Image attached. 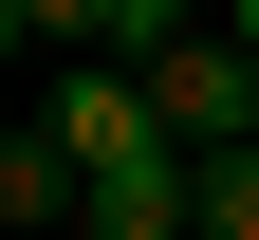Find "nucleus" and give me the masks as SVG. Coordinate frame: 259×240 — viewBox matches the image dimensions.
<instances>
[{"instance_id":"nucleus-1","label":"nucleus","mask_w":259,"mask_h":240,"mask_svg":"<svg viewBox=\"0 0 259 240\" xmlns=\"http://www.w3.org/2000/svg\"><path fill=\"white\" fill-rule=\"evenodd\" d=\"M130 74H148L167 148H259V37H241V19H185V37L130 56Z\"/></svg>"},{"instance_id":"nucleus-2","label":"nucleus","mask_w":259,"mask_h":240,"mask_svg":"<svg viewBox=\"0 0 259 240\" xmlns=\"http://www.w3.org/2000/svg\"><path fill=\"white\" fill-rule=\"evenodd\" d=\"M37 129H56V148L93 166V185H111V166H185V148H167V111H148V74H130V56H56V92H37Z\"/></svg>"},{"instance_id":"nucleus-3","label":"nucleus","mask_w":259,"mask_h":240,"mask_svg":"<svg viewBox=\"0 0 259 240\" xmlns=\"http://www.w3.org/2000/svg\"><path fill=\"white\" fill-rule=\"evenodd\" d=\"M74 240H204V148L185 166H111V185L74 203Z\"/></svg>"},{"instance_id":"nucleus-4","label":"nucleus","mask_w":259,"mask_h":240,"mask_svg":"<svg viewBox=\"0 0 259 240\" xmlns=\"http://www.w3.org/2000/svg\"><path fill=\"white\" fill-rule=\"evenodd\" d=\"M74 203H93V166L56 148V129H19V148H0V222H19V240H74Z\"/></svg>"},{"instance_id":"nucleus-5","label":"nucleus","mask_w":259,"mask_h":240,"mask_svg":"<svg viewBox=\"0 0 259 240\" xmlns=\"http://www.w3.org/2000/svg\"><path fill=\"white\" fill-rule=\"evenodd\" d=\"M204 240H259V148H204Z\"/></svg>"},{"instance_id":"nucleus-6","label":"nucleus","mask_w":259,"mask_h":240,"mask_svg":"<svg viewBox=\"0 0 259 240\" xmlns=\"http://www.w3.org/2000/svg\"><path fill=\"white\" fill-rule=\"evenodd\" d=\"M37 37L56 56H111V0H37Z\"/></svg>"},{"instance_id":"nucleus-7","label":"nucleus","mask_w":259,"mask_h":240,"mask_svg":"<svg viewBox=\"0 0 259 240\" xmlns=\"http://www.w3.org/2000/svg\"><path fill=\"white\" fill-rule=\"evenodd\" d=\"M19 37H37V0H0V56H19Z\"/></svg>"},{"instance_id":"nucleus-8","label":"nucleus","mask_w":259,"mask_h":240,"mask_svg":"<svg viewBox=\"0 0 259 240\" xmlns=\"http://www.w3.org/2000/svg\"><path fill=\"white\" fill-rule=\"evenodd\" d=\"M222 19H241V37H259V0H222Z\"/></svg>"},{"instance_id":"nucleus-9","label":"nucleus","mask_w":259,"mask_h":240,"mask_svg":"<svg viewBox=\"0 0 259 240\" xmlns=\"http://www.w3.org/2000/svg\"><path fill=\"white\" fill-rule=\"evenodd\" d=\"M0 148H19V129H0Z\"/></svg>"}]
</instances>
